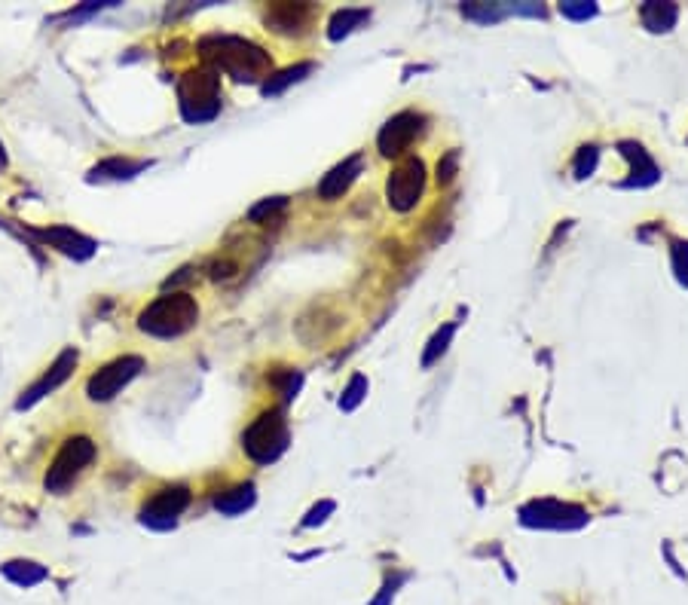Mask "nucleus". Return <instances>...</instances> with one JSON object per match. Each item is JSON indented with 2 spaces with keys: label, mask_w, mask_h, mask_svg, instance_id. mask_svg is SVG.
Listing matches in <instances>:
<instances>
[{
  "label": "nucleus",
  "mask_w": 688,
  "mask_h": 605,
  "mask_svg": "<svg viewBox=\"0 0 688 605\" xmlns=\"http://www.w3.org/2000/svg\"><path fill=\"white\" fill-rule=\"evenodd\" d=\"M199 59L215 74H230L239 83H257L260 77H270L273 59L270 52L233 34H208L199 40Z\"/></svg>",
  "instance_id": "1"
},
{
  "label": "nucleus",
  "mask_w": 688,
  "mask_h": 605,
  "mask_svg": "<svg viewBox=\"0 0 688 605\" xmlns=\"http://www.w3.org/2000/svg\"><path fill=\"white\" fill-rule=\"evenodd\" d=\"M199 321V306L190 294L184 291H172L156 297L141 315H138V327L150 337H160V340H172L181 337L187 330Z\"/></svg>",
  "instance_id": "2"
},
{
  "label": "nucleus",
  "mask_w": 688,
  "mask_h": 605,
  "mask_svg": "<svg viewBox=\"0 0 688 605\" xmlns=\"http://www.w3.org/2000/svg\"><path fill=\"white\" fill-rule=\"evenodd\" d=\"M181 117L193 126L211 123L221 114V74L211 68H193L178 80Z\"/></svg>",
  "instance_id": "3"
},
{
  "label": "nucleus",
  "mask_w": 688,
  "mask_h": 605,
  "mask_svg": "<svg viewBox=\"0 0 688 605\" xmlns=\"http://www.w3.org/2000/svg\"><path fill=\"white\" fill-rule=\"evenodd\" d=\"M242 447H245L248 459H254L260 465L276 462L288 450V422H285V413L282 410L260 413L248 425V431L242 434Z\"/></svg>",
  "instance_id": "4"
},
{
  "label": "nucleus",
  "mask_w": 688,
  "mask_h": 605,
  "mask_svg": "<svg viewBox=\"0 0 688 605\" xmlns=\"http://www.w3.org/2000/svg\"><path fill=\"white\" fill-rule=\"evenodd\" d=\"M95 453H98V450H95V444H92L89 437H83V434L68 437L65 444H62V450H59V456L52 459V465H49V471H46V477H43V486H46L49 492L62 495V492L83 474V468L92 465Z\"/></svg>",
  "instance_id": "5"
},
{
  "label": "nucleus",
  "mask_w": 688,
  "mask_h": 605,
  "mask_svg": "<svg viewBox=\"0 0 688 605\" xmlns=\"http://www.w3.org/2000/svg\"><path fill=\"white\" fill-rule=\"evenodd\" d=\"M144 370V358L141 355H123V358H114L111 364H104L101 370H95L86 382V395L89 401H114L126 385Z\"/></svg>",
  "instance_id": "6"
},
{
  "label": "nucleus",
  "mask_w": 688,
  "mask_h": 605,
  "mask_svg": "<svg viewBox=\"0 0 688 605\" xmlns=\"http://www.w3.org/2000/svg\"><path fill=\"white\" fill-rule=\"evenodd\" d=\"M190 499H193V495H190L187 486H166V489H160V492H153L150 499L141 505L138 520H141L147 529H160V532H166V529L178 526V517L187 511Z\"/></svg>",
  "instance_id": "7"
},
{
  "label": "nucleus",
  "mask_w": 688,
  "mask_h": 605,
  "mask_svg": "<svg viewBox=\"0 0 688 605\" xmlns=\"http://www.w3.org/2000/svg\"><path fill=\"white\" fill-rule=\"evenodd\" d=\"M422 190H426V165H422V159L416 156H407L404 162H398L389 181H386V196H389V205L395 211H410Z\"/></svg>",
  "instance_id": "8"
},
{
  "label": "nucleus",
  "mask_w": 688,
  "mask_h": 605,
  "mask_svg": "<svg viewBox=\"0 0 688 605\" xmlns=\"http://www.w3.org/2000/svg\"><path fill=\"white\" fill-rule=\"evenodd\" d=\"M22 236L34 239V242H40V245H46L52 251H59V254L71 257V260H89L98 251L95 239L77 233L74 227H62V224L59 227H25Z\"/></svg>",
  "instance_id": "9"
},
{
  "label": "nucleus",
  "mask_w": 688,
  "mask_h": 605,
  "mask_svg": "<svg viewBox=\"0 0 688 605\" xmlns=\"http://www.w3.org/2000/svg\"><path fill=\"white\" fill-rule=\"evenodd\" d=\"M520 520L526 526H542V529H578L588 523V514L578 505H566L557 499H542V502H529L520 511Z\"/></svg>",
  "instance_id": "10"
},
{
  "label": "nucleus",
  "mask_w": 688,
  "mask_h": 605,
  "mask_svg": "<svg viewBox=\"0 0 688 605\" xmlns=\"http://www.w3.org/2000/svg\"><path fill=\"white\" fill-rule=\"evenodd\" d=\"M77 361H80V352L77 349H65L56 361H52V367L31 385L28 392H22V398L16 401V410H31L34 404H40L46 395H52L56 389H62V385L71 379V373H74V367H77Z\"/></svg>",
  "instance_id": "11"
},
{
  "label": "nucleus",
  "mask_w": 688,
  "mask_h": 605,
  "mask_svg": "<svg viewBox=\"0 0 688 605\" xmlns=\"http://www.w3.org/2000/svg\"><path fill=\"white\" fill-rule=\"evenodd\" d=\"M419 132H422V114H416V110H401V114H395L380 129L377 147L383 156H401Z\"/></svg>",
  "instance_id": "12"
},
{
  "label": "nucleus",
  "mask_w": 688,
  "mask_h": 605,
  "mask_svg": "<svg viewBox=\"0 0 688 605\" xmlns=\"http://www.w3.org/2000/svg\"><path fill=\"white\" fill-rule=\"evenodd\" d=\"M309 19H312L309 4H270L263 10V22L276 34H303Z\"/></svg>",
  "instance_id": "13"
},
{
  "label": "nucleus",
  "mask_w": 688,
  "mask_h": 605,
  "mask_svg": "<svg viewBox=\"0 0 688 605\" xmlns=\"http://www.w3.org/2000/svg\"><path fill=\"white\" fill-rule=\"evenodd\" d=\"M361 175V156L355 153V156H349V159H343L340 165H334V169L322 178V184H319V196L325 199V202H334V199H340L352 184H355V178Z\"/></svg>",
  "instance_id": "14"
},
{
  "label": "nucleus",
  "mask_w": 688,
  "mask_h": 605,
  "mask_svg": "<svg viewBox=\"0 0 688 605\" xmlns=\"http://www.w3.org/2000/svg\"><path fill=\"white\" fill-rule=\"evenodd\" d=\"M144 169H150V159L111 156V159H104V162L95 165V169L89 172V181L92 184H101V181H129V178H135Z\"/></svg>",
  "instance_id": "15"
},
{
  "label": "nucleus",
  "mask_w": 688,
  "mask_h": 605,
  "mask_svg": "<svg viewBox=\"0 0 688 605\" xmlns=\"http://www.w3.org/2000/svg\"><path fill=\"white\" fill-rule=\"evenodd\" d=\"M621 147V153L630 159V165H633V178L627 181V187H649V184H655L658 181V169H655V162L649 159V153L640 147V144H633V141H621L618 144Z\"/></svg>",
  "instance_id": "16"
},
{
  "label": "nucleus",
  "mask_w": 688,
  "mask_h": 605,
  "mask_svg": "<svg viewBox=\"0 0 688 605\" xmlns=\"http://www.w3.org/2000/svg\"><path fill=\"white\" fill-rule=\"evenodd\" d=\"M254 483H239V486H233V489H227V492H221L218 499H215V508L221 511V514H227V517H236V514H245L251 505H254Z\"/></svg>",
  "instance_id": "17"
},
{
  "label": "nucleus",
  "mask_w": 688,
  "mask_h": 605,
  "mask_svg": "<svg viewBox=\"0 0 688 605\" xmlns=\"http://www.w3.org/2000/svg\"><path fill=\"white\" fill-rule=\"evenodd\" d=\"M0 572H4V578H10L16 587H25V590L46 581V569L34 560H10V563L0 566Z\"/></svg>",
  "instance_id": "18"
},
{
  "label": "nucleus",
  "mask_w": 688,
  "mask_h": 605,
  "mask_svg": "<svg viewBox=\"0 0 688 605\" xmlns=\"http://www.w3.org/2000/svg\"><path fill=\"white\" fill-rule=\"evenodd\" d=\"M640 19L649 31H670L673 22H676V7L673 4H655V0H649V4H643L640 10Z\"/></svg>",
  "instance_id": "19"
},
{
  "label": "nucleus",
  "mask_w": 688,
  "mask_h": 605,
  "mask_svg": "<svg viewBox=\"0 0 688 605\" xmlns=\"http://www.w3.org/2000/svg\"><path fill=\"white\" fill-rule=\"evenodd\" d=\"M312 68H315L312 62H300V65H291V68L279 71L276 77H270L267 83H263V86H260V92H263V95H279V92H285L291 83H300L306 74H312Z\"/></svg>",
  "instance_id": "20"
},
{
  "label": "nucleus",
  "mask_w": 688,
  "mask_h": 605,
  "mask_svg": "<svg viewBox=\"0 0 688 605\" xmlns=\"http://www.w3.org/2000/svg\"><path fill=\"white\" fill-rule=\"evenodd\" d=\"M370 19V10H337L334 16H331V25H328V37L331 40H343L346 34H352L355 31V25H361V22H367Z\"/></svg>",
  "instance_id": "21"
},
{
  "label": "nucleus",
  "mask_w": 688,
  "mask_h": 605,
  "mask_svg": "<svg viewBox=\"0 0 688 605\" xmlns=\"http://www.w3.org/2000/svg\"><path fill=\"white\" fill-rule=\"evenodd\" d=\"M270 385L282 395V401H294L300 385H303V373L300 370H273L270 373Z\"/></svg>",
  "instance_id": "22"
},
{
  "label": "nucleus",
  "mask_w": 688,
  "mask_h": 605,
  "mask_svg": "<svg viewBox=\"0 0 688 605\" xmlns=\"http://www.w3.org/2000/svg\"><path fill=\"white\" fill-rule=\"evenodd\" d=\"M453 334H456V321H450V324H444L438 334L429 340V349H426V355H422V367H432L444 352H447V346H450V340H453Z\"/></svg>",
  "instance_id": "23"
},
{
  "label": "nucleus",
  "mask_w": 688,
  "mask_h": 605,
  "mask_svg": "<svg viewBox=\"0 0 688 605\" xmlns=\"http://www.w3.org/2000/svg\"><path fill=\"white\" fill-rule=\"evenodd\" d=\"M597 159H600V150H597L594 144L581 147V150H578V156H575V162H572V172H575V178H588V175H594V169H597Z\"/></svg>",
  "instance_id": "24"
},
{
  "label": "nucleus",
  "mask_w": 688,
  "mask_h": 605,
  "mask_svg": "<svg viewBox=\"0 0 688 605\" xmlns=\"http://www.w3.org/2000/svg\"><path fill=\"white\" fill-rule=\"evenodd\" d=\"M560 13H563L566 19L585 22V19L597 16V4H591V0H563V4H560Z\"/></svg>",
  "instance_id": "25"
},
{
  "label": "nucleus",
  "mask_w": 688,
  "mask_h": 605,
  "mask_svg": "<svg viewBox=\"0 0 688 605\" xmlns=\"http://www.w3.org/2000/svg\"><path fill=\"white\" fill-rule=\"evenodd\" d=\"M285 205H288V199H285V196L263 199V202H257V205L248 211V220H254V224H263V220H267V217H273L276 211H282Z\"/></svg>",
  "instance_id": "26"
},
{
  "label": "nucleus",
  "mask_w": 688,
  "mask_h": 605,
  "mask_svg": "<svg viewBox=\"0 0 688 605\" xmlns=\"http://www.w3.org/2000/svg\"><path fill=\"white\" fill-rule=\"evenodd\" d=\"M364 395H367V379H364L361 373H355L352 382H349V389H346L343 398H340V407H343V410H355V407L361 404Z\"/></svg>",
  "instance_id": "27"
},
{
  "label": "nucleus",
  "mask_w": 688,
  "mask_h": 605,
  "mask_svg": "<svg viewBox=\"0 0 688 605\" xmlns=\"http://www.w3.org/2000/svg\"><path fill=\"white\" fill-rule=\"evenodd\" d=\"M456 165H459V150H450V153L438 162V181H441V184H450V181H453Z\"/></svg>",
  "instance_id": "28"
},
{
  "label": "nucleus",
  "mask_w": 688,
  "mask_h": 605,
  "mask_svg": "<svg viewBox=\"0 0 688 605\" xmlns=\"http://www.w3.org/2000/svg\"><path fill=\"white\" fill-rule=\"evenodd\" d=\"M673 266L679 272V279L688 285V245L685 242H676L673 245Z\"/></svg>",
  "instance_id": "29"
},
{
  "label": "nucleus",
  "mask_w": 688,
  "mask_h": 605,
  "mask_svg": "<svg viewBox=\"0 0 688 605\" xmlns=\"http://www.w3.org/2000/svg\"><path fill=\"white\" fill-rule=\"evenodd\" d=\"M334 511V502H322V505H315L309 514H306V520H303V526L306 529H312V526H319V523H325V517Z\"/></svg>",
  "instance_id": "30"
},
{
  "label": "nucleus",
  "mask_w": 688,
  "mask_h": 605,
  "mask_svg": "<svg viewBox=\"0 0 688 605\" xmlns=\"http://www.w3.org/2000/svg\"><path fill=\"white\" fill-rule=\"evenodd\" d=\"M7 169V150H4V141H0V172Z\"/></svg>",
  "instance_id": "31"
}]
</instances>
